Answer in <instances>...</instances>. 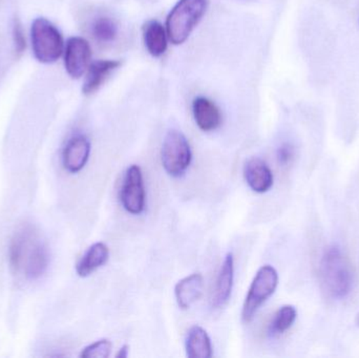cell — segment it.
Here are the masks:
<instances>
[{
	"instance_id": "6da1fadb",
	"label": "cell",
	"mask_w": 359,
	"mask_h": 358,
	"mask_svg": "<svg viewBox=\"0 0 359 358\" xmlns=\"http://www.w3.org/2000/svg\"><path fill=\"white\" fill-rule=\"evenodd\" d=\"M8 262L13 273L25 281H36L48 270V246L39 231L25 225L13 235L8 247Z\"/></svg>"
},
{
	"instance_id": "7a4b0ae2",
	"label": "cell",
	"mask_w": 359,
	"mask_h": 358,
	"mask_svg": "<svg viewBox=\"0 0 359 358\" xmlns=\"http://www.w3.org/2000/svg\"><path fill=\"white\" fill-rule=\"evenodd\" d=\"M320 271L323 287L330 298L343 300L349 296L353 288V271L339 247L332 246L325 252Z\"/></svg>"
},
{
	"instance_id": "3957f363",
	"label": "cell",
	"mask_w": 359,
	"mask_h": 358,
	"mask_svg": "<svg viewBox=\"0 0 359 358\" xmlns=\"http://www.w3.org/2000/svg\"><path fill=\"white\" fill-rule=\"evenodd\" d=\"M208 0H179L166 19V31L175 46L184 43L206 13Z\"/></svg>"
},
{
	"instance_id": "277c9868",
	"label": "cell",
	"mask_w": 359,
	"mask_h": 358,
	"mask_svg": "<svg viewBox=\"0 0 359 358\" xmlns=\"http://www.w3.org/2000/svg\"><path fill=\"white\" fill-rule=\"evenodd\" d=\"M32 48L39 62L50 64L56 62L65 50L60 31L43 17H38L32 23Z\"/></svg>"
},
{
	"instance_id": "5b68a950",
	"label": "cell",
	"mask_w": 359,
	"mask_h": 358,
	"mask_svg": "<svg viewBox=\"0 0 359 358\" xmlns=\"http://www.w3.org/2000/svg\"><path fill=\"white\" fill-rule=\"evenodd\" d=\"M278 284V271L273 267L266 265L259 269L251 283L243 306V321L246 323L252 321L262 305L276 292Z\"/></svg>"
},
{
	"instance_id": "8992f818",
	"label": "cell",
	"mask_w": 359,
	"mask_h": 358,
	"mask_svg": "<svg viewBox=\"0 0 359 358\" xmlns=\"http://www.w3.org/2000/svg\"><path fill=\"white\" fill-rule=\"evenodd\" d=\"M162 164L170 176L179 178L185 174L191 163L189 142L183 132L170 130L164 138L161 153Z\"/></svg>"
},
{
	"instance_id": "52a82bcc",
	"label": "cell",
	"mask_w": 359,
	"mask_h": 358,
	"mask_svg": "<svg viewBox=\"0 0 359 358\" xmlns=\"http://www.w3.org/2000/svg\"><path fill=\"white\" fill-rule=\"evenodd\" d=\"M120 199L124 209L130 214H140L144 212L147 191L143 182L142 170L138 165L130 166L126 170Z\"/></svg>"
},
{
	"instance_id": "ba28073f",
	"label": "cell",
	"mask_w": 359,
	"mask_h": 358,
	"mask_svg": "<svg viewBox=\"0 0 359 358\" xmlns=\"http://www.w3.org/2000/svg\"><path fill=\"white\" fill-rule=\"evenodd\" d=\"M92 50L84 38L72 37L67 40L65 50V67L69 77L79 79L90 67Z\"/></svg>"
},
{
	"instance_id": "9c48e42d",
	"label": "cell",
	"mask_w": 359,
	"mask_h": 358,
	"mask_svg": "<svg viewBox=\"0 0 359 358\" xmlns=\"http://www.w3.org/2000/svg\"><path fill=\"white\" fill-rule=\"evenodd\" d=\"M90 153V142L83 135L69 139L62 153L63 167L71 174H77L88 163Z\"/></svg>"
},
{
	"instance_id": "30bf717a",
	"label": "cell",
	"mask_w": 359,
	"mask_h": 358,
	"mask_svg": "<svg viewBox=\"0 0 359 358\" xmlns=\"http://www.w3.org/2000/svg\"><path fill=\"white\" fill-rule=\"evenodd\" d=\"M192 113L196 125L203 132H213L221 125V111L213 101L206 97L198 96L194 98Z\"/></svg>"
},
{
	"instance_id": "8fae6325",
	"label": "cell",
	"mask_w": 359,
	"mask_h": 358,
	"mask_svg": "<svg viewBox=\"0 0 359 358\" xmlns=\"http://www.w3.org/2000/svg\"><path fill=\"white\" fill-rule=\"evenodd\" d=\"M244 176L249 187L257 193H267L273 185V174L271 170L259 158H252L246 162Z\"/></svg>"
},
{
	"instance_id": "7c38bea8",
	"label": "cell",
	"mask_w": 359,
	"mask_h": 358,
	"mask_svg": "<svg viewBox=\"0 0 359 358\" xmlns=\"http://www.w3.org/2000/svg\"><path fill=\"white\" fill-rule=\"evenodd\" d=\"M234 280V259L231 252L226 254L223 264L217 275L215 284V296L212 305L215 308L219 309L225 306L231 296Z\"/></svg>"
},
{
	"instance_id": "4fadbf2b",
	"label": "cell",
	"mask_w": 359,
	"mask_h": 358,
	"mask_svg": "<svg viewBox=\"0 0 359 358\" xmlns=\"http://www.w3.org/2000/svg\"><path fill=\"white\" fill-rule=\"evenodd\" d=\"M119 60H97L90 63L86 71L82 92L84 95H92L103 85L107 78L119 69Z\"/></svg>"
},
{
	"instance_id": "5bb4252c",
	"label": "cell",
	"mask_w": 359,
	"mask_h": 358,
	"mask_svg": "<svg viewBox=\"0 0 359 358\" xmlns=\"http://www.w3.org/2000/svg\"><path fill=\"white\" fill-rule=\"evenodd\" d=\"M203 289L204 279L200 273H194L181 280L175 288V296L180 308L183 310L189 309L201 298Z\"/></svg>"
},
{
	"instance_id": "9a60e30c",
	"label": "cell",
	"mask_w": 359,
	"mask_h": 358,
	"mask_svg": "<svg viewBox=\"0 0 359 358\" xmlns=\"http://www.w3.org/2000/svg\"><path fill=\"white\" fill-rule=\"evenodd\" d=\"M143 39L147 52L153 57L165 54L168 46V34L166 27L158 20L147 21L143 27Z\"/></svg>"
},
{
	"instance_id": "2e32d148",
	"label": "cell",
	"mask_w": 359,
	"mask_h": 358,
	"mask_svg": "<svg viewBox=\"0 0 359 358\" xmlns=\"http://www.w3.org/2000/svg\"><path fill=\"white\" fill-rule=\"evenodd\" d=\"M109 259V249L104 243L93 244L76 265V273L81 277H90L97 269L107 264Z\"/></svg>"
},
{
	"instance_id": "e0dca14e",
	"label": "cell",
	"mask_w": 359,
	"mask_h": 358,
	"mask_svg": "<svg viewBox=\"0 0 359 358\" xmlns=\"http://www.w3.org/2000/svg\"><path fill=\"white\" fill-rule=\"evenodd\" d=\"M186 355L189 358H210L212 346L206 330L200 326H194L188 331L186 338Z\"/></svg>"
},
{
	"instance_id": "ac0fdd59",
	"label": "cell",
	"mask_w": 359,
	"mask_h": 358,
	"mask_svg": "<svg viewBox=\"0 0 359 358\" xmlns=\"http://www.w3.org/2000/svg\"><path fill=\"white\" fill-rule=\"evenodd\" d=\"M297 317V309L291 305H285V306L280 307L270 323L269 328H268V336L271 338L282 336L292 327Z\"/></svg>"
},
{
	"instance_id": "d6986e66",
	"label": "cell",
	"mask_w": 359,
	"mask_h": 358,
	"mask_svg": "<svg viewBox=\"0 0 359 358\" xmlns=\"http://www.w3.org/2000/svg\"><path fill=\"white\" fill-rule=\"evenodd\" d=\"M93 37L101 43H109L118 35V27L113 19L107 16L97 17L90 27Z\"/></svg>"
},
{
	"instance_id": "ffe728a7",
	"label": "cell",
	"mask_w": 359,
	"mask_h": 358,
	"mask_svg": "<svg viewBox=\"0 0 359 358\" xmlns=\"http://www.w3.org/2000/svg\"><path fill=\"white\" fill-rule=\"evenodd\" d=\"M113 345L109 340H100L86 347L80 357L83 358H107L111 352Z\"/></svg>"
},
{
	"instance_id": "44dd1931",
	"label": "cell",
	"mask_w": 359,
	"mask_h": 358,
	"mask_svg": "<svg viewBox=\"0 0 359 358\" xmlns=\"http://www.w3.org/2000/svg\"><path fill=\"white\" fill-rule=\"evenodd\" d=\"M13 41H14L15 52L20 56L25 52L27 41H25L22 25L18 19H15L14 25H13Z\"/></svg>"
},
{
	"instance_id": "7402d4cb",
	"label": "cell",
	"mask_w": 359,
	"mask_h": 358,
	"mask_svg": "<svg viewBox=\"0 0 359 358\" xmlns=\"http://www.w3.org/2000/svg\"><path fill=\"white\" fill-rule=\"evenodd\" d=\"M294 147L290 143H284L278 147V151H276L278 163L282 166L289 165L294 159Z\"/></svg>"
},
{
	"instance_id": "603a6c76",
	"label": "cell",
	"mask_w": 359,
	"mask_h": 358,
	"mask_svg": "<svg viewBox=\"0 0 359 358\" xmlns=\"http://www.w3.org/2000/svg\"><path fill=\"white\" fill-rule=\"evenodd\" d=\"M128 351H130V347H128V345H124V346L120 349L119 352L116 355V357L126 358L128 357Z\"/></svg>"
},
{
	"instance_id": "cb8c5ba5",
	"label": "cell",
	"mask_w": 359,
	"mask_h": 358,
	"mask_svg": "<svg viewBox=\"0 0 359 358\" xmlns=\"http://www.w3.org/2000/svg\"><path fill=\"white\" fill-rule=\"evenodd\" d=\"M356 324H358V327L359 328V315L358 317V319H356Z\"/></svg>"
}]
</instances>
